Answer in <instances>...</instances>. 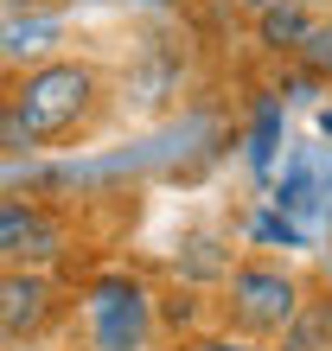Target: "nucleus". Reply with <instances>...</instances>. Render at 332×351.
Segmentation results:
<instances>
[{
    "mask_svg": "<svg viewBox=\"0 0 332 351\" xmlns=\"http://www.w3.org/2000/svg\"><path fill=\"white\" fill-rule=\"evenodd\" d=\"M313 121H320V134H332V109H320V115H313Z\"/></svg>",
    "mask_w": 332,
    "mask_h": 351,
    "instance_id": "obj_18",
    "label": "nucleus"
},
{
    "mask_svg": "<svg viewBox=\"0 0 332 351\" xmlns=\"http://www.w3.org/2000/svg\"><path fill=\"white\" fill-rule=\"evenodd\" d=\"M320 90H326L320 77H307V71H287L275 96H281V102H320Z\"/></svg>",
    "mask_w": 332,
    "mask_h": 351,
    "instance_id": "obj_15",
    "label": "nucleus"
},
{
    "mask_svg": "<svg viewBox=\"0 0 332 351\" xmlns=\"http://www.w3.org/2000/svg\"><path fill=\"white\" fill-rule=\"evenodd\" d=\"M249 237H256V243H281V250H300V223L287 211H262L256 223H249Z\"/></svg>",
    "mask_w": 332,
    "mask_h": 351,
    "instance_id": "obj_12",
    "label": "nucleus"
},
{
    "mask_svg": "<svg viewBox=\"0 0 332 351\" xmlns=\"http://www.w3.org/2000/svg\"><path fill=\"white\" fill-rule=\"evenodd\" d=\"M58 319H64V281L51 268L0 262V345H13V351L45 345Z\"/></svg>",
    "mask_w": 332,
    "mask_h": 351,
    "instance_id": "obj_4",
    "label": "nucleus"
},
{
    "mask_svg": "<svg viewBox=\"0 0 332 351\" xmlns=\"http://www.w3.org/2000/svg\"><path fill=\"white\" fill-rule=\"evenodd\" d=\"M7 84V109L13 121L26 128L32 147H64V141L90 134L102 102H109V84H102V71L90 58H38V64H19L13 77H0Z\"/></svg>",
    "mask_w": 332,
    "mask_h": 351,
    "instance_id": "obj_1",
    "label": "nucleus"
},
{
    "mask_svg": "<svg viewBox=\"0 0 332 351\" xmlns=\"http://www.w3.org/2000/svg\"><path fill=\"white\" fill-rule=\"evenodd\" d=\"M307 192H313V179H307V167L294 160V167H287V179H281V192H275V211H307V204H313Z\"/></svg>",
    "mask_w": 332,
    "mask_h": 351,
    "instance_id": "obj_14",
    "label": "nucleus"
},
{
    "mask_svg": "<svg viewBox=\"0 0 332 351\" xmlns=\"http://www.w3.org/2000/svg\"><path fill=\"white\" fill-rule=\"evenodd\" d=\"M300 7H313V13H332V0H300Z\"/></svg>",
    "mask_w": 332,
    "mask_h": 351,
    "instance_id": "obj_19",
    "label": "nucleus"
},
{
    "mask_svg": "<svg viewBox=\"0 0 332 351\" xmlns=\"http://www.w3.org/2000/svg\"><path fill=\"white\" fill-rule=\"evenodd\" d=\"M300 294H307V281L281 256H237L230 275L217 281V319H224L230 339L275 345V332L294 319Z\"/></svg>",
    "mask_w": 332,
    "mask_h": 351,
    "instance_id": "obj_2",
    "label": "nucleus"
},
{
    "mask_svg": "<svg viewBox=\"0 0 332 351\" xmlns=\"http://www.w3.org/2000/svg\"><path fill=\"white\" fill-rule=\"evenodd\" d=\"M230 7H237V13H243V19H256V13H262V7H275V0H230Z\"/></svg>",
    "mask_w": 332,
    "mask_h": 351,
    "instance_id": "obj_17",
    "label": "nucleus"
},
{
    "mask_svg": "<svg viewBox=\"0 0 332 351\" xmlns=\"http://www.w3.org/2000/svg\"><path fill=\"white\" fill-rule=\"evenodd\" d=\"M294 71L320 77V84L332 90V13H313V26H307V38L294 45V58H287Z\"/></svg>",
    "mask_w": 332,
    "mask_h": 351,
    "instance_id": "obj_11",
    "label": "nucleus"
},
{
    "mask_svg": "<svg viewBox=\"0 0 332 351\" xmlns=\"http://www.w3.org/2000/svg\"><path fill=\"white\" fill-rule=\"evenodd\" d=\"M268 351H332V287H307Z\"/></svg>",
    "mask_w": 332,
    "mask_h": 351,
    "instance_id": "obj_7",
    "label": "nucleus"
},
{
    "mask_svg": "<svg viewBox=\"0 0 332 351\" xmlns=\"http://www.w3.org/2000/svg\"><path fill=\"white\" fill-rule=\"evenodd\" d=\"M307 26H313V7H300V0H275V7H262L256 19H249V32H256V45L268 58H294Z\"/></svg>",
    "mask_w": 332,
    "mask_h": 351,
    "instance_id": "obj_8",
    "label": "nucleus"
},
{
    "mask_svg": "<svg viewBox=\"0 0 332 351\" xmlns=\"http://www.w3.org/2000/svg\"><path fill=\"white\" fill-rule=\"evenodd\" d=\"M281 109H287V102H281L275 90H268V96L256 102V128H249V173H256V179H268V173H275V147H281Z\"/></svg>",
    "mask_w": 332,
    "mask_h": 351,
    "instance_id": "obj_10",
    "label": "nucleus"
},
{
    "mask_svg": "<svg viewBox=\"0 0 332 351\" xmlns=\"http://www.w3.org/2000/svg\"><path fill=\"white\" fill-rule=\"evenodd\" d=\"M230 243L224 237H211V230H198V237H185L179 243V256H173V268H179V281H198V287H217L224 275H230Z\"/></svg>",
    "mask_w": 332,
    "mask_h": 351,
    "instance_id": "obj_9",
    "label": "nucleus"
},
{
    "mask_svg": "<svg viewBox=\"0 0 332 351\" xmlns=\"http://www.w3.org/2000/svg\"><path fill=\"white\" fill-rule=\"evenodd\" d=\"M71 256V217L32 192H0V262L13 268H58Z\"/></svg>",
    "mask_w": 332,
    "mask_h": 351,
    "instance_id": "obj_5",
    "label": "nucleus"
},
{
    "mask_svg": "<svg viewBox=\"0 0 332 351\" xmlns=\"http://www.w3.org/2000/svg\"><path fill=\"white\" fill-rule=\"evenodd\" d=\"M26 154H38V147L26 141V128L13 121V109H7V84H0V160H26Z\"/></svg>",
    "mask_w": 332,
    "mask_h": 351,
    "instance_id": "obj_13",
    "label": "nucleus"
},
{
    "mask_svg": "<svg viewBox=\"0 0 332 351\" xmlns=\"http://www.w3.org/2000/svg\"><path fill=\"white\" fill-rule=\"evenodd\" d=\"M185 351H268V345H249V339H230V332H217V339H192Z\"/></svg>",
    "mask_w": 332,
    "mask_h": 351,
    "instance_id": "obj_16",
    "label": "nucleus"
},
{
    "mask_svg": "<svg viewBox=\"0 0 332 351\" xmlns=\"http://www.w3.org/2000/svg\"><path fill=\"white\" fill-rule=\"evenodd\" d=\"M83 319H90V351H147L154 339V294L141 275H96L83 287Z\"/></svg>",
    "mask_w": 332,
    "mask_h": 351,
    "instance_id": "obj_3",
    "label": "nucleus"
},
{
    "mask_svg": "<svg viewBox=\"0 0 332 351\" xmlns=\"http://www.w3.org/2000/svg\"><path fill=\"white\" fill-rule=\"evenodd\" d=\"M58 38H64L58 13L13 7V19L0 26V58H7V64H38V58H51V45H58Z\"/></svg>",
    "mask_w": 332,
    "mask_h": 351,
    "instance_id": "obj_6",
    "label": "nucleus"
}]
</instances>
